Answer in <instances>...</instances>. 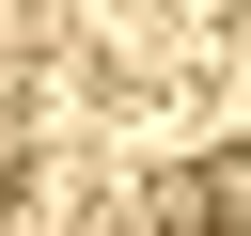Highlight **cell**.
<instances>
[{"mask_svg": "<svg viewBox=\"0 0 251 236\" xmlns=\"http://www.w3.org/2000/svg\"><path fill=\"white\" fill-rule=\"evenodd\" d=\"M157 220H251V142H220L204 173H173V189H157Z\"/></svg>", "mask_w": 251, "mask_h": 236, "instance_id": "6da1fadb", "label": "cell"}]
</instances>
